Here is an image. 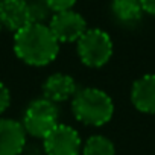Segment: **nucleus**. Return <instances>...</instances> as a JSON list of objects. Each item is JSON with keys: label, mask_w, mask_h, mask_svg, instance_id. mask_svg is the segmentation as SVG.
I'll return each instance as SVG.
<instances>
[{"label": "nucleus", "mask_w": 155, "mask_h": 155, "mask_svg": "<svg viewBox=\"0 0 155 155\" xmlns=\"http://www.w3.org/2000/svg\"><path fill=\"white\" fill-rule=\"evenodd\" d=\"M14 52L23 62L43 67L58 56L59 41L47 25L31 23L14 34Z\"/></svg>", "instance_id": "f257e3e1"}, {"label": "nucleus", "mask_w": 155, "mask_h": 155, "mask_svg": "<svg viewBox=\"0 0 155 155\" xmlns=\"http://www.w3.org/2000/svg\"><path fill=\"white\" fill-rule=\"evenodd\" d=\"M71 113L78 122L87 126H102L113 119L114 102L104 90L87 87L73 96Z\"/></svg>", "instance_id": "f03ea898"}, {"label": "nucleus", "mask_w": 155, "mask_h": 155, "mask_svg": "<svg viewBox=\"0 0 155 155\" xmlns=\"http://www.w3.org/2000/svg\"><path fill=\"white\" fill-rule=\"evenodd\" d=\"M76 43L79 59L87 67L99 68L113 56V40L102 29H87Z\"/></svg>", "instance_id": "7ed1b4c3"}, {"label": "nucleus", "mask_w": 155, "mask_h": 155, "mask_svg": "<svg viewBox=\"0 0 155 155\" xmlns=\"http://www.w3.org/2000/svg\"><path fill=\"white\" fill-rule=\"evenodd\" d=\"M59 110L56 104L41 97L32 101L23 116V128L26 134L37 137V138H44L59 122Z\"/></svg>", "instance_id": "20e7f679"}, {"label": "nucleus", "mask_w": 155, "mask_h": 155, "mask_svg": "<svg viewBox=\"0 0 155 155\" xmlns=\"http://www.w3.org/2000/svg\"><path fill=\"white\" fill-rule=\"evenodd\" d=\"M43 146L46 155H79L82 150L79 132L64 123H58L43 138Z\"/></svg>", "instance_id": "39448f33"}, {"label": "nucleus", "mask_w": 155, "mask_h": 155, "mask_svg": "<svg viewBox=\"0 0 155 155\" xmlns=\"http://www.w3.org/2000/svg\"><path fill=\"white\" fill-rule=\"evenodd\" d=\"M47 26L59 43L78 41L87 31L85 18L73 9L55 12L50 17V21Z\"/></svg>", "instance_id": "423d86ee"}, {"label": "nucleus", "mask_w": 155, "mask_h": 155, "mask_svg": "<svg viewBox=\"0 0 155 155\" xmlns=\"http://www.w3.org/2000/svg\"><path fill=\"white\" fill-rule=\"evenodd\" d=\"M26 146L23 125L12 119H0V155H20Z\"/></svg>", "instance_id": "0eeeda50"}, {"label": "nucleus", "mask_w": 155, "mask_h": 155, "mask_svg": "<svg viewBox=\"0 0 155 155\" xmlns=\"http://www.w3.org/2000/svg\"><path fill=\"white\" fill-rule=\"evenodd\" d=\"M0 23L14 34L31 25L28 2L26 0H0Z\"/></svg>", "instance_id": "6e6552de"}, {"label": "nucleus", "mask_w": 155, "mask_h": 155, "mask_svg": "<svg viewBox=\"0 0 155 155\" xmlns=\"http://www.w3.org/2000/svg\"><path fill=\"white\" fill-rule=\"evenodd\" d=\"M131 102L140 113L155 114V73L144 74L132 84Z\"/></svg>", "instance_id": "1a4fd4ad"}, {"label": "nucleus", "mask_w": 155, "mask_h": 155, "mask_svg": "<svg viewBox=\"0 0 155 155\" xmlns=\"http://www.w3.org/2000/svg\"><path fill=\"white\" fill-rule=\"evenodd\" d=\"M78 91L76 81L70 74L65 73H53L50 74L43 84V94L44 99L56 104L64 102L70 97H73Z\"/></svg>", "instance_id": "9d476101"}, {"label": "nucleus", "mask_w": 155, "mask_h": 155, "mask_svg": "<svg viewBox=\"0 0 155 155\" xmlns=\"http://www.w3.org/2000/svg\"><path fill=\"white\" fill-rule=\"evenodd\" d=\"M111 11L114 17L123 25H134L140 21L143 15L140 0H113Z\"/></svg>", "instance_id": "9b49d317"}, {"label": "nucleus", "mask_w": 155, "mask_h": 155, "mask_svg": "<svg viewBox=\"0 0 155 155\" xmlns=\"http://www.w3.org/2000/svg\"><path fill=\"white\" fill-rule=\"evenodd\" d=\"M82 155H116V147L108 137L96 134L82 144Z\"/></svg>", "instance_id": "f8f14e48"}, {"label": "nucleus", "mask_w": 155, "mask_h": 155, "mask_svg": "<svg viewBox=\"0 0 155 155\" xmlns=\"http://www.w3.org/2000/svg\"><path fill=\"white\" fill-rule=\"evenodd\" d=\"M29 5V15H31V23H43L49 18V6L43 2V0H34V2H28Z\"/></svg>", "instance_id": "ddd939ff"}, {"label": "nucleus", "mask_w": 155, "mask_h": 155, "mask_svg": "<svg viewBox=\"0 0 155 155\" xmlns=\"http://www.w3.org/2000/svg\"><path fill=\"white\" fill-rule=\"evenodd\" d=\"M43 2L49 6L50 11H53V12H61V11L71 9L73 5L76 3V0H43Z\"/></svg>", "instance_id": "4468645a"}, {"label": "nucleus", "mask_w": 155, "mask_h": 155, "mask_svg": "<svg viewBox=\"0 0 155 155\" xmlns=\"http://www.w3.org/2000/svg\"><path fill=\"white\" fill-rule=\"evenodd\" d=\"M9 104H11V93H9L8 87L0 81V114L6 111Z\"/></svg>", "instance_id": "2eb2a0df"}, {"label": "nucleus", "mask_w": 155, "mask_h": 155, "mask_svg": "<svg viewBox=\"0 0 155 155\" xmlns=\"http://www.w3.org/2000/svg\"><path fill=\"white\" fill-rule=\"evenodd\" d=\"M143 12L149 15H155V0H140Z\"/></svg>", "instance_id": "dca6fc26"}, {"label": "nucleus", "mask_w": 155, "mask_h": 155, "mask_svg": "<svg viewBox=\"0 0 155 155\" xmlns=\"http://www.w3.org/2000/svg\"><path fill=\"white\" fill-rule=\"evenodd\" d=\"M2 29H3V26H2V23H0V32H2Z\"/></svg>", "instance_id": "f3484780"}]
</instances>
